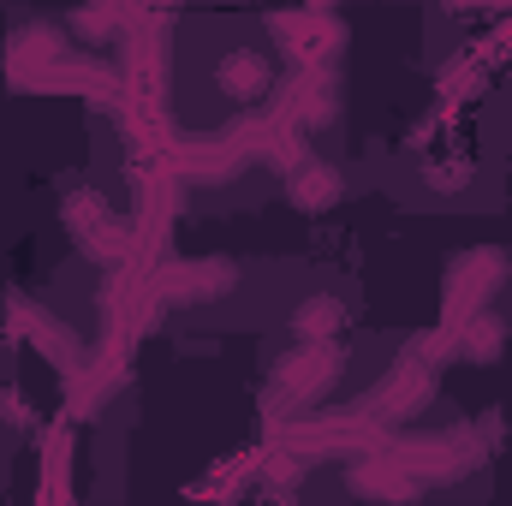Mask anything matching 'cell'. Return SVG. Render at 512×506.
Listing matches in <instances>:
<instances>
[{
	"instance_id": "2",
	"label": "cell",
	"mask_w": 512,
	"mask_h": 506,
	"mask_svg": "<svg viewBox=\"0 0 512 506\" xmlns=\"http://www.w3.org/2000/svg\"><path fill=\"white\" fill-rule=\"evenodd\" d=\"M310 173H316V179H298V185H292V197H298L304 209H322V203H334V197H340V179H334L328 167H310Z\"/></svg>"
},
{
	"instance_id": "1",
	"label": "cell",
	"mask_w": 512,
	"mask_h": 506,
	"mask_svg": "<svg viewBox=\"0 0 512 506\" xmlns=\"http://www.w3.org/2000/svg\"><path fill=\"white\" fill-rule=\"evenodd\" d=\"M221 78H227L233 96H256V90H262V60H256V54H233V60L221 66Z\"/></svg>"
},
{
	"instance_id": "3",
	"label": "cell",
	"mask_w": 512,
	"mask_h": 506,
	"mask_svg": "<svg viewBox=\"0 0 512 506\" xmlns=\"http://www.w3.org/2000/svg\"><path fill=\"white\" fill-rule=\"evenodd\" d=\"M334 328H340V304L334 298H310L298 310V334H334Z\"/></svg>"
}]
</instances>
